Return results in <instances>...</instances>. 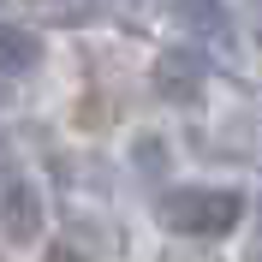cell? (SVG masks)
Masks as SVG:
<instances>
[{
    "mask_svg": "<svg viewBox=\"0 0 262 262\" xmlns=\"http://www.w3.org/2000/svg\"><path fill=\"white\" fill-rule=\"evenodd\" d=\"M48 262H83V250H78V245H54Z\"/></svg>",
    "mask_w": 262,
    "mask_h": 262,
    "instance_id": "6",
    "label": "cell"
},
{
    "mask_svg": "<svg viewBox=\"0 0 262 262\" xmlns=\"http://www.w3.org/2000/svg\"><path fill=\"white\" fill-rule=\"evenodd\" d=\"M36 60H42V42L30 30H18V24H0V78H18Z\"/></svg>",
    "mask_w": 262,
    "mask_h": 262,
    "instance_id": "5",
    "label": "cell"
},
{
    "mask_svg": "<svg viewBox=\"0 0 262 262\" xmlns=\"http://www.w3.org/2000/svg\"><path fill=\"white\" fill-rule=\"evenodd\" d=\"M167 232H191V238H221V232L238 227L245 214V196L238 191H214V185H179L155 203Z\"/></svg>",
    "mask_w": 262,
    "mask_h": 262,
    "instance_id": "1",
    "label": "cell"
},
{
    "mask_svg": "<svg viewBox=\"0 0 262 262\" xmlns=\"http://www.w3.org/2000/svg\"><path fill=\"white\" fill-rule=\"evenodd\" d=\"M155 90H161L167 101H185V107H191V101L203 96V54L196 48H167L161 60H155Z\"/></svg>",
    "mask_w": 262,
    "mask_h": 262,
    "instance_id": "2",
    "label": "cell"
},
{
    "mask_svg": "<svg viewBox=\"0 0 262 262\" xmlns=\"http://www.w3.org/2000/svg\"><path fill=\"white\" fill-rule=\"evenodd\" d=\"M179 18L209 42V48H232V18H227L221 0H179Z\"/></svg>",
    "mask_w": 262,
    "mask_h": 262,
    "instance_id": "4",
    "label": "cell"
},
{
    "mask_svg": "<svg viewBox=\"0 0 262 262\" xmlns=\"http://www.w3.org/2000/svg\"><path fill=\"white\" fill-rule=\"evenodd\" d=\"M0 227H6V238H36V227H42V196L24 179H12L0 196Z\"/></svg>",
    "mask_w": 262,
    "mask_h": 262,
    "instance_id": "3",
    "label": "cell"
}]
</instances>
